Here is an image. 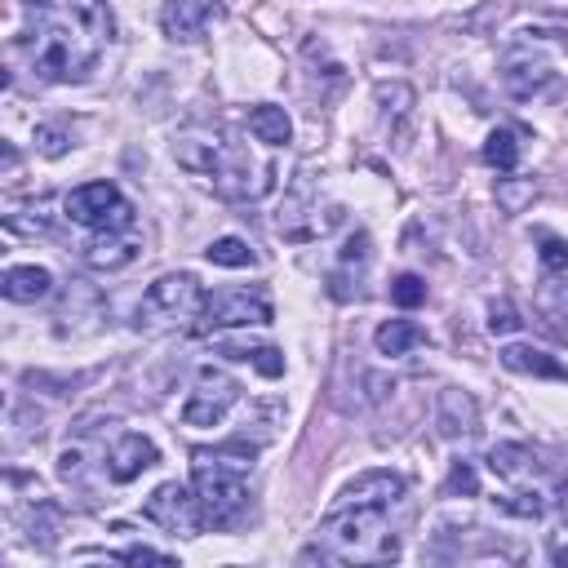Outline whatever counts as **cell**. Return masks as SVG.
<instances>
[{"label": "cell", "mask_w": 568, "mask_h": 568, "mask_svg": "<svg viewBox=\"0 0 568 568\" xmlns=\"http://www.w3.org/2000/svg\"><path fill=\"white\" fill-rule=\"evenodd\" d=\"M111 40V9L102 0H27V27L13 36V53L27 58L36 80L75 84L89 80Z\"/></svg>", "instance_id": "obj_1"}, {"label": "cell", "mask_w": 568, "mask_h": 568, "mask_svg": "<svg viewBox=\"0 0 568 568\" xmlns=\"http://www.w3.org/2000/svg\"><path fill=\"white\" fill-rule=\"evenodd\" d=\"M173 160L186 173L213 182V191L226 200H262L266 191H275V173H280L275 160H257L248 151V142L231 138L217 124H195V129L178 133Z\"/></svg>", "instance_id": "obj_2"}, {"label": "cell", "mask_w": 568, "mask_h": 568, "mask_svg": "<svg viewBox=\"0 0 568 568\" xmlns=\"http://www.w3.org/2000/svg\"><path fill=\"white\" fill-rule=\"evenodd\" d=\"M399 555V541L390 532V506L386 501H337L328 519L320 524L311 550L302 559L324 564H386Z\"/></svg>", "instance_id": "obj_3"}, {"label": "cell", "mask_w": 568, "mask_h": 568, "mask_svg": "<svg viewBox=\"0 0 568 568\" xmlns=\"http://www.w3.org/2000/svg\"><path fill=\"white\" fill-rule=\"evenodd\" d=\"M257 462V444L226 439L217 448L191 453V479L209 528H235L248 515V470Z\"/></svg>", "instance_id": "obj_4"}, {"label": "cell", "mask_w": 568, "mask_h": 568, "mask_svg": "<svg viewBox=\"0 0 568 568\" xmlns=\"http://www.w3.org/2000/svg\"><path fill=\"white\" fill-rule=\"evenodd\" d=\"M204 297H209V293L200 288V280H195V275H186V271L160 275V280L142 293V302H138V328H146V333L182 328V324L200 320Z\"/></svg>", "instance_id": "obj_5"}, {"label": "cell", "mask_w": 568, "mask_h": 568, "mask_svg": "<svg viewBox=\"0 0 568 568\" xmlns=\"http://www.w3.org/2000/svg\"><path fill=\"white\" fill-rule=\"evenodd\" d=\"M106 435L80 426V435L58 453V479L84 501L93 506L102 497V484H111V470H106Z\"/></svg>", "instance_id": "obj_6"}, {"label": "cell", "mask_w": 568, "mask_h": 568, "mask_svg": "<svg viewBox=\"0 0 568 568\" xmlns=\"http://www.w3.org/2000/svg\"><path fill=\"white\" fill-rule=\"evenodd\" d=\"M62 213L75 222V226H84V231H129V226H138V217H133V204L120 195V186L115 182H84V186H75L67 200H62Z\"/></svg>", "instance_id": "obj_7"}, {"label": "cell", "mask_w": 568, "mask_h": 568, "mask_svg": "<svg viewBox=\"0 0 568 568\" xmlns=\"http://www.w3.org/2000/svg\"><path fill=\"white\" fill-rule=\"evenodd\" d=\"M248 324H271V297L262 288H217V293L204 297V311L195 320L200 333L248 328Z\"/></svg>", "instance_id": "obj_8"}, {"label": "cell", "mask_w": 568, "mask_h": 568, "mask_svg": "<svg viewBox=\"0 0 568 568\" xmlns=\"http://www.w3.org/2000/svg\"><path fill=\"white\" fill-rule=\"evenodd\" d=\"M240 399V382L213 364H204L195 373V390L182 404V426H217Z\"/></svg>", "instance_id": "obj_9"}, {"label": "cell", "mask_w": 568, "mask_h": 568, "mask_svg": "<svg viewBox=\"0 0 568 568\" xmlns=\"http://www.w3.org/2000/svg\"><path fill=\"white\" fill-rule=\"evenodd\" d=\"M142 515H146L151 524H160L164 532H173V537H195V532H200V524H204L200 497H195L186 484H178V479L160 484V488L146 497Z\"/></svg>", "instance_id": "obj_10"}, {"label": "cell", "mask_w": 568, "mask_h": 568, "mask_svg": "<svg viewBox=\"0 0 568 568\" xmlns=\"http://www.w3.org/2000/svg\"><path fill=\"white\" fill-rule=\"evenodd\" d=\"M160 462V448L138 435V430H115L111 444H106V470H111V484H133L142 470H151Z\"/></svg>", "instance_id": "obj_11"}, {"label": "cell", "mask_w": 568, "mask_h": 568, "mask_svg": "<svg viewBox=\"0 0 568 568\" xmlns=\"http://www.w3.org/2000/svg\"><path fill=\"white\" fill-rule=\"evenodd\" d=\"M142 253V231L129 226V231H98L89 244H84V262L93 271H120L129 266L133 257Z\"/></svg>", "instance_id": "obj_12"}, {"label": "cell", "mask_w": 568, "mask_h": 568, "mask_svg": "<svg viewBox=\"0 0 568 568\" xmlns=\"http://www.w3.org/2000/svg\"><path fill=\"white\" fill-rule=\"evenodd\" d=\"M501 84L515 93V98H537L555 84V71L546 67V58H532V49H515L501 67Z\"/></svg>", "instance_id": "obj_13"}, {"label": "cell", "mask_w": 568, "mask_h": 568, "mask_svg": "<svg viewBox=\"0 0 568 568\" xmlns=\"http://www.w3.org/2000/svg\"><path fill=\"white\" fill-rule=\"evenodd\" d=\"M488 470H493L506 488H528V484H537L541 462H537V453H532L528 444H493Z\"/></svg>", "instance_id": "obj_14"}, {"label": "cell", "mask_w": 568, "mask_h": 568, "mask_svg": "<svg viewBox=\"0 0 568 568\" xmlns=\"http://www.w3.org/2000/svg\"><path fill=\"white\" fill-rule=\"evenodd\" d=\"M368 235L364 231H355L346 244H342V266L337 271H328V293L337 297V302H351V297H359V275H364V266H368Z\"/></svg>", "instance_id": "obj_15"}, {"label": "cell", "mask_w": 568, "mask_h": 568, "mask_svg": "<svg viewBox=\"0 0 568 568\" xmlns=\"http://www.w3.org/2000/svg\"><path fill=\"white\" fill-rule=\"evenodd\" d=\"M209 0H160V27L173 40H195L209 22Z\"/></svg>", "instance_id": "obj_16"}, {"label": "cell", "mask_w": 568, "mask_h": 568, "mask_svg": "<svg viewBox=\"0 0 568 568\" xmlns=\"http://www.w3.org/2000/svg\"><path fill=\"white\" fill-rule=\"evenodd\" d=\"M0 293L9 302H22V306L27 302H44L53 293V275L44 266H9L4 280H0Z\"/></svg>", "instance_id": "obj_17"}, {"label": "cell", "mask_w": 568, "mask_h": 568, "mask_svg": "<svg viewBox=\"0 0 568 568\" xmlns=\"http://www.w3.org/2000/svg\"><path fill=\"white\" fill-rule=\"evenodd\" d=\"M399 497H404V479L395 470H364L355 484L342 488L337 501H386V506H395Z\"/></svg>", "instance_id": "obj_18"}, {"label": "cell", "mask_w": 568, "mask_h": 568, "mask_svg": "<svg viewBox=\"0 0 568 568\" xmlns=\"http://www.w3.org/2000/svg\"><path fill=\"white\" fill-rule=\"evenodd\" d=\"M435 426H439V435H470L475 430V399L466 390H444Z\"/></svg>", "instance_id": "obj_19"}, {"label": "cell", "mask_w": 568, "mask_h": 568, "mask_svg": "<svg viewBox=\"0 0 568 568\" xmlns=\"http://www.w3.org/2000/svg\"><path fill=\"white\" fill-rule=\"evenodd\" d=\"M501 364H506L510 373H532V377L568 382V368H564L559 359H550L546 351H537V346H506V351H501Z\"/></svg>", "instance_id": "obj_20"}, {"label": "cell", "mask_w": 568, "mask_h": 568, "mask_svg": "<svg viewBox=\"0 0 568 568\" xmlns=\"http://www.w3.org/2000/svg\"><path fill=\"white\" fill-rule=\"evenodd\" d=\"M426 342V328L422 324H413V320H386L377 333H373V346L382 351V355H408L413 346H422Z\"/></svg>", "instance_id": "obj_21"}, {"label": "cell", "mask_w": 568, "mask_h": 568, "mask_svg": "<svg viewBox=\"0 0 568 568\" xmlns=\"http://www.w3.org/2000/svg\"><path fill=\"white\" fill-rule=\"evenodd\" d=\"M248 133L257 138V142H266V146H284L288 142V133H293V124H288V115H284V106H253L248 111Z\"/></svg>", "instance_id": "obj_22"}, {"label": "cell", "mask_w": 568, "mask_h": 568, "mask_svg": "<svg viewBox=\"0 0 568 568\" xmlns=\"http://www.w3.org/2000/svg\"><path fill=\"white\" fill-rule=\"evenodd\" d=\"M519 133L515 129H493L488 133V142H484V160L493 164V169H501V173H515V164H519Z\"/></svg>", "instance_id": "obj_23"}, {"label": "cell", "mask_w": 568, "mask_h": 568, "mask_svg": "<svg viewBox=\"0 0 568 568\" xmlns=\"http://www.w3.org/2000/svg\"><path fill=\"white\" fill-rule=\"evenodd\" d=\"M217 351H222L226 359H253V364H257V373H266V377H280V373H284V359H280V351H275V346H240V342H217Z\"/></svg>", "instance_id": "obj_24"}, {"label": "cell", "mask_w": 568, "mask_h": 568, "mask_svg": "<svg viewBox=\"0 0 568 568\" xmlns=\"http://www.w3.org/2000/svg\"><path fill=\"white\" fill-rule=\"evenodd\" d=\"M537 195V182L532 178H497V209L501 213H524Z\"/></svg>", "instance_id": "obj_25"}, {"label": "cell", "mask_w": 568, "mask_h": 568, "mask_svg": "<svg viewBox=\"0 0 568 568\" xmlns=\"http://www.w3.org/2000/svg\"><path fill=\"white\" fill-rule=\"evenodd\" d=\"M204 257H209L213 266H253V262H257V253H253L240 235H222V240H213V244L204 248Z\"/></svg>", "instance_id": "obj_26"}, {"label": "cell", "mask_w": 568, "mask_h": 568, "mask_svg": "<svg viewBox=\"0 0 568 568\" xmlns=\"http://www.w3.org/2000/svg\"><path fill=\"white\" fill-rule=\"evenodd\" d=\"M390 302H395V306H404V311L422 306V302H426V280H422V275H413V271L395 275V280H390Z\"/></svg>", "instance_id": "obj_27"}, {"label": "cell", "mask_w": 568, "mask_h": 568, "mask_svg": "<svg viewBox=\"0 0 568 568\" xmlns=\"http://www.w3.org/2000/svg\"><path fill=\"white\" fill-rule=\"evenodd\" d=\"M475 497L479 493V475H475V466L470 462H453V470H448V484H444V497Z\"/></svg>", "instance_id": "obj_28"}, {"label": "cell", "mask_w": 568, "mask_h": 568, "mask_svg": "<svg viewBox=\"0 0 568 568\" xmlns=\"http://www.w3.org/2000/svg\"><path fill=\"white\" fill-rule=\"evenodd\" d=\"M519 324H524V320H519V311H515L506 297H497V302L488 306V328H493V333H515Z\"/></svg>", "instance_id": "obj_29"}, {"label": "cell", "mask_w": 568, "mask_h": 568, "mask_svg": "<svg viewBox=\"0 0 568 568\" xmlns=\"http://www.w3.org/2000/svg\"><path fill=\"white\" fill-rule=\"evenodd\" d=\"M541 266L546 271H564L568 266V244L555 235H541Z\"/></svg>", "instance_id": "obj_30"}, {"label": "cell", "mask_w": 568, "mask_h": 568, "mask_svg": "<svg viewBox=\"0 0 568 568\" xmlns=\"http://www.w3.org/2000/svg\"><path fill=\"white\" fill-rule=\"evenodd\" d=\"M36 142H40V151H44V155H62L71 138H67L62 129H53V124H40V129H36Z\"/></svg>", "instance_id": "obj_31"}, {"label": "cell", "mask_w": 568, "mask_h": 568, "mask_svg": "<svg viewBox=\"0 0 568 568\" xmlns=\"http://www.w3.org/2000/svg\"><path fill=\"white\" fill-rule=\"evenodd\" d=\"M550 559H555V564H568V515H564L559 528L550 532Z\"/></svg>", "instance_id": "obj_32"}, {"label": "cell", "mask_w": 568, "mask_h": 568, "mask_svg": "<svg viewBox=\"0 0 568 568\" xmlns=\"http://www.w3.org/2000/svg\"><path fill=\"white\" fill-rule=\"evenodd\" d=\"M115 559H129V564H142V559H169L164 550H151V546H129V550H120Z\"/></svg>", "instance_id": "obj_33"}]
</instances>
